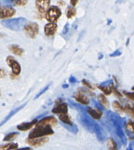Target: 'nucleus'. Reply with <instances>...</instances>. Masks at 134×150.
Wrapping results in <instances>:
<instances>
[{
  "mask_svg": "<svg viewBox=\"0 0 134 150\" xmlns=\"http://www.w3.org/2000/svg\"><path fill=\"white\" fill-rule=\"evenodd\" d=\"M54 131L52 127L50 126L46 127H36L29 134V139H36V138H44L46 136L52 135Z\"/></svg>",
  "mask_w": 134,
  "mask_h": 150,
  "instance_id": "nucleus-1",
  "label": "nucleus"
},
{
  "mask_svg": "<svg viewBox=\"0 0 134 150\" xmlns=\"http://www.w3.org/2000/svg\"><path fill=\"white\" fill-rule=\"evenodd\" d=\"M62 15V11L56 6H51L45 13V18L49 23H56Z\"/></svg>",
  "mask_w": 134,
  "mask_h": 150,
  "instance_id": "nucleus-2",
  "label": "nucleus"
},
{
  "mask_svg": "<svg viewBox=\"0 0 134 150\" xmlns=\"http://www.w3.org/2000/svg\"><path fill=\"white\" fill-rule=\"evenodd\" d=\"M24 30H25V34L31 39H35L37 36L40 32V27L37 23L36 22H29L25 23L24 26Z\"/></svg>",
  "mask_w": 134,
  "mask_h": 150,
  "instance_id": "nucleus-3",
  "label": "nucleus"
},
{
  "mask_svg": "<svg viewBox=\"0 0 134 150\" xmlns=\"http://www.w3.org/2000/svg\"><path fill=\"white\" fill-rule=\"evenodd\" d=\"M6 62L8 66L12 70V74H14V76L20 75L21 71V66L14 57L12 56H8L6 59Z\"/></svg>",
  "mask_w": 134,
  "mask_h": 150,
  "instance_id": "nucleus-4",
  "label": "nucleus"
},
{
  "mask_svg": "<svg viewBox=\"0 0 134 150\" xmlns=\"http://www.w3.org/2000/svg\"><path fill=\"white\" fill-rule=\"evenodd\" d=\"M25 20L24 18H18V19H14V20H9L3 21V24L8 28L13 30H18L21 28V27L25 25Z\"/></svg>",
  "mask_w": 134,
  "mask_h": 150,
  "instance_id": "nucleus-5",
  "label": "nucleus"
},
{
  "mask_svg": "<svg viewBox=\"0 0 134 150\" xmlns=\"http://www.w3.org/2000/svg\"><path fill=\"white\" fill-rule=\"evenodd\" d=\"M16 14V10L11 6L0 8V19H10Z\"/></svg>",
  "mask_w": 134,
  "mask_h": 150,
  "instance_id": "nucleus-6",
  "label": "nucleus"
},
{
  "mask_svg": "<svg viewBox=\"0 0 134 150\" xmlns=\"http://www.w3.org/2000/svg\"><path fill=\"white\" fill-rule=\"evenodd\" d=\"M58 123L57 119L55 116H47L42 119L41 120L38 121L37 123L36 124V127H46V126H50V127H54Z\"/></svg>",
  "mask_w": 134,
  "mask_h": 150,
  "instance_id": "nucleus-7",
  "label": "nucleus"
},
{
  "mask_svg": "<svg viewBox=\"0 0 134 150\" xmlns=\"http://www.w3.org/2000/svg\"><path fill=\"white\" fill-rule=\"evenodd\" d=\"M51 1L50 0H36V6L40 13H46L50 8Z\"/></svg>",
  "mask_w": 134,
  "mask_h": 150,
  "instance_id": "nucleus-8",
  "label": "nucleus"
},
{
  "mask_svg": "<svg viewBox=\"0 0 134 150\" xmlns=\"http://www.w3.org/2000/svg\"><path fill=\"white\" fill-rule=\"evenodd\" d=\"M48 138L47 137H44V138H36V139H26V142L31 146H34V147H39L41 145H44L48 142Z\"/></svg>",
  "mask_w": 134,
  "mask_h": 150,
  "instance_id": "nucleus-9",
  "label": "nucleus"
},
{
  "mask_svg": "<svg viewBox=\"0 0 134 150\" xmlns=\"http://www.w3.org/2000/svg\"><path fill=\"white\" fill-rule=\"evenodd\" d=\"M52 112L55 114H57L58 116L67 114V112H68V105H67V104H58L52 108Z\"/></svg>",
  "mask_w": 134,
  "mask_h": 150,
  "instance_id": "nucleus-10",
  "label": "nucleus"
},
{
  "mask_svg": "<svg viewBox=\"0 0 134 150\" xmlns=\"http://www.w3.org/2000/svg\"><path fill=\"white\" fill-rule=\"evenodd\" d=\"M58 30V25L55 23H48L44 26V33L47 36H53Z\"/></svg>",
  "mask_w": 134,
  "mask_h": 150,
  "instance_id": "nucleus-11",
  "label": "nucleus"
},
{
  "mask_svg": "<svg viewBox=\"0 0 134 150\" xmlns=\"http://www.w3.org/2000/svg\"><path fill=\"white\" fill-rule=\"evenodd\" d=\"M73 98L77 101H78L79 103L82 104V105H88L89 104V100L87 98V96L85 95V93H81V92H76L73 94Z\"/></svg>",
  "mask_w": 134,
  "mask_h": 150,
  "instance_id": "nucleus-12",
  "label": "nucleus"
},
{
  "mask_svg": "<svg viewBox=\"0 0 134 150\" xmlns=\"http://www.w3.org/2000/svg\"><path fill=\"white\" fill-rule=\"evenodd\" d=\"M38 122L37 119H35L32 121L29 122V123H21L17 127L18 130H21V131H26V130H29L30 129H32L33 126H35Z\"/></svg>",
  "mask_w": 134,
  "mask_h": 150,
  "instance_id": "nucleus-13",
  "label": "nucleus"
},
{
  "mask_svg": "<svg viewBox=\"0 0 134 150\" xmlns=\"http://www.w3.org/2000/svg\"><path fill=\"white\" fill-rule=\"evenodd\" d=\"M9 50L12 54H14V55H17V56H22L23 54H24V50L19 46H18V45H10L9 47Z\"/></svg>",
  "mask_w": 134,
  "mask_h": 150,
  "instance_id": "nucleus-14",
  "label": "nucleus"
},
{
  "mask_svg": "<svg viewBox=\"0 0 134 150\" xmlns=\"http://www.w3.org/2000/svg\"><path fill=\"white\" fill-rule=\"evenodd\" d=\"M88 112L95 120H99L103 116V112L100 110H99V109L89 108H88Z\"/></svg>",
  "mask_w": 134,
  "mask_h": 150,
  "instance_id": "nucleus-15",
  "label": "nucleus"
},
{
  "mask_svg": "<svg viewBox=\"0 0 134 150\" xmlns=\"http://www.w3.org/2000/svg\"><path fill=\"white\" fill-rule=\"evenodd\" d=\"M124 108V112H126L130 117L134 119V105L133 104H126L125 105L123 106Z\"/></svg>",
  "mask_w": 134,
  "mask_h": 150,
  "instance_id": "nucleus-16",
  "label": "nucleus"
},
{
  "mask_svg": "<svg viewBox=\"0 0 134 150\" xmlns=\"http://www.w3.org/2000/svg\"><path fill=\"white\" fill-rule=\"evenodd\" d=\"M25 104H24V105H22L21 106V107H18V108H16L15 110L11 111V112H10V113L9 114V115H8V116H6V117L5 120H3V122H2V123H0V127H1V126H3V124H4V123H5L6 122V121L9 120H10V119L11 118V117H12L13 116H14L15 114L17 113L18 111H20L21 109H22V108H24V107H25Z\"/></svg>",
  "mask_w": 134,
  "mask_h": 150,
  "instance_id": "nucleus-17",
  "label": "nucleus"
},
{
  "mask_svg": "<svg viewBox=\"0 0 134 150\" xmlns=\"http://www.w3.org/2000/svg\"><path fill=\"white\" fill-rule=\"evenodd\" d=\"M18 148L17 143H8L6 145H0V150H15Z\"/></svg>",
  "mask_w": 134,
  "mask_h": 150,
  "instance_id": "nucleus-18",
  "label": "nucleus"
},
{
  "mask_svg": "<svg viewBox=\"0 0 134 150\" xmlns=\"http://www.w3.org/2000/svg\"><path fill=\"white\" fill-rule=\"evenodd\" d=\"M58 118L62 122H63L64 123L67 124V125H70V126H73V124L72 121L70 120V117L68 116V114H64V115H60L58 116Z\"/></svg>",
  "mask_w": 134,
  "mask_h": 150,
  "instance_id": "nucleus-19",
  "label": "nucleus"
},
{
  "mask_svg": "<svg viewBox=\"0 0 134 150\" xmlns=\"http://www.w3.org/2000/svg\"><path fill=\"white\" fill-rule=\"evenodd\" d=\"M98 100H99V103L101 104L103 107L105 108H108L109 107V101L107 100V98L105 97L103 94H99L98 96Z\"/></svg>",
  "mask_w": 134,
  "mask_h": 150,
  "instance_id": "nucleus-20",
  "label": "nucleus"
},
{
  "mask_svg": "<svg viewBox=\"0 0 134 150\" xmlns=\"http://www.w3.org/2000/svg\"><path fill=\"white\" fill-rule=\"evenodd\" d=\"M107 150H118L117 143L113 138H110L107 141Z\"/></svg>",
  "mask_w": 134,
  "mask_h": 150,
  "instance_id": "nucleus-21",
  "label": "nucleus"
},
{
  "mask_svg": "<svg viewBox=\"0 0 134 150\" xmlns=\"http://www.w3.org/2000/svg\"><path fill=\"white\" fill-rule=\"evenodd\" d=\"M77 13V10L74 7H72V6H69V7L66 9V17L67 18H72L73 17H74L75 15Z\"/></svg>",
  "mask_w": 134,
  "mask_h": 150,
  "instance_id": "nucleus-22",
  "label": "nucleus"
},
{
  "mask_svg": "<svg viewBox=\"0 0 134 150\" xmlns=\"http://www.w3.org/2000/svg\"><path fill=\"white\" fill-rule=\"evenodd\" d=\"M112 105H113V108L115 111L117 112H124V108H123V106L121 105V104L118 102V101H114L113 104H112Z\"/></svg>",
  "mask_w": 134,
  "mask_h": 150,
  "instance_id": "nucleus-23",
  "label": "nucleus"
},
{
  "mask_svg": "<svg viewBox=\"0 0 134 150\" xmlns=\"http://www.w3.org/2000/svg\"><path fill=\"white\" fill-rule=\"evenodd\" d=\"M98 88L100 89L105 93V95H110L112 93L111 89L108 86H98Z\"/></svg>",
  "mask_w": 134,
  "mask_h": 150,
  "instance_id": "nucleus-24",
  "label": "nucleus"
},
{
  "mask_svg": "<svg viewBox=\"0 0 134 150\" xmlns=\"http://www.w3.org/2000/svg\"><path fill=\"white\" fill-rule=\"evenodd\" d=\"M18 134H18V132H14V133L9 134L5 136V138H3V141H4V142H9V141L13 140V139H14L17 136H18Z\"/></svg>",
  "mask_w": 134,
  "mask_h": 150,
  "instance_id": "nucleus-25",
  "label": "nucleus"
},
{
  "mask_svg": "<svg viewBox=\"0 0 134 150\" xmlns=\"http://www.w3.org/2000/svg\"><path fill=\"white\" fill-rule=\"evenodd\" d=\"M82 84L84 85L85 86H86L87 88L90 89V90H94L95 87L93 86V85H92V84L90 83H88V82L86 80V79H83L82 80Z\"/></svg>",
  "mask_w": 134,
  "mask_h": 150,
  "instance_id": "nucleus-26",
  "label": "nucleus"
},
{
  "mask_svg": "<svg viewBox=\"0 0 134 150\" xmlns=\"http://www.w3.org/2000/svg\"><path fill=\"white\" fill-rule=\"evenodd\" d=\"M110 89H111L112 93H114L117 97H118V98H121V97H122V93H119L118 91H117L116 88L114 87L113 84H110Z\"/></svg>",
  "mask_w": 134,
  "mask_h": 150,
  "instance_id": "nucleus-27",
  "label": "nucleus"
},
{
  "mask_svg": "<svg viewBox=\"0 0 134 150\" xmlns=\"http://www.w3.org/2000/svg\"><path fill=\"white\" fill-rule=\"evenodd\" d=\"M123 94L127 98L129 99L130 101H134V93H128L126 91H124V92H123Z\"/></svg>",
  "mask_w": 134,
  "mask_h": 150,
  "instance_id": "nucleus-28",
  "label": "nucleus"
},
{
  "mask_svg": "<svg viewBox=\"0 0 134 150\" xmlns=\"http://www.w3.org/2000/svg\"><path fill=\"white\" fill-rule=\"evenodd\" d=\"M127 128L129 129L131 132L134 133V122L133 121H129V123L127 124Z\"/></svg>",
  "mask_w": 134,
  "mask_h": 150,
  "instance_id": "nucleus-29",
  "label": "nucleus"
},
{
  "mask_svg": "<svg viewBox=\"0 0 134 150\" xmlns=\"http://www.w3.org/2000/svg\"><path fill=\"white\" fill-rule=\"evenodd\" d=\"M14 3H15L17 6H25L28 3V1H25V0H20V1H14Z\"/></svg>",
  "mask_w": 134,
  "mask_h": 150,
  "instance_id": "nucleus-30",
  "label": "nucleus"
},
{
  "mask_svg": "<svg viewBox=\"0 0 134 150\" xmlns=\"http://www.w3.org/2000/svg\"><path fill=\"white\" fill-rule=\"evenodd\" d=\"M48 88H49V86H46V87H45V88H43V89L42 91H40V93H38L37 95H36V96L35 97V99H36V98H39V97H40V96H41V95H42L43 93H44L45 92H46V91H47V90H48Z\"/></svg>",
  "mask_w": 134,
  "mask_h": 150,
  "instance_id": "nucleus-31",
  "label": "nucleus"
},
{
  "mask_svg": "<svg viewBox=\"0 0 134 150\" xmlns=\"http://www.w3.org/2000/svg\"><path fill=\"white\" fill-rule=\"evenodd\" d=\"M6 76V72L4 69H0V79H3Z\"/></svg>",
  "mask_w": 134,
  "mask_h": 150,
  "instance_id": "nucleus-32",
  "label": "nucleus"
},
{
  "mask_svg": "<svg viewBox=\"0 0 134 150\" xmlns=\"http://www.w3.org/2000/svg\"><path fill=\"white\" fill-rule=\"evenodd\" d=\"M77 3H78V1H77V0H71V1H70V4L72 5V7H74Z\"/></svg>",
  "mask_w": 134,
  "mask_h": 150,
  "instance_id": "nucleus-33",
  "label": "nucleus"
},
{
  "mask_svg": "<svg viewBox=\"0 0 134 150\" xmlns=\"http://www.w3.org/2000/svg\"><path fill=\"white\" fill-rule=\"evenodd\" d=\"M15 150H33L32 148L27 147V148H22V149H17Z\"/></svg>",
  "mask_w": 134,
  "mask_h": 150,
  "instance_id": "nucleus-34",
  "label": "nucleus"
},
{
  "mask_svg": "<svg viewBox=\"0 0 134 150\" xmlns=\"http://www.w3.org/2000/svg\"><path fill=\"white\" fill-rule=\"evenodd\" d=\"M58 4H60L61 6H63L65 5V2H61V1H59V2H58Z\"/></svg>",
  "mask_w": 134,
  "mask_h": 150,
  "instance_id": "nucleus-35",
  "label": "nucleus"
},
{
  "mask_svg": "<svg viewBox=\"0 0 134 150\" xmlns=\"http://www.w3.org/2000/svg\"><path fill=\"white\" fill-rule=\"evenodd\" d=\"M0 96H1V91H0Z\"/></svg>",
  "mask_w": 134,
  "mask_h": 150,
  "instance_id": "nucleus-36",
  "label": "nucleus"
},
{
  "mask_svg": "<svg viewBox=\"0 0 134 150\" xmlns=\"http://www.w3.org/2000/svg\"><path fill=\"white\" fill-rule=\"evenodd\" d=\"M133 91H134V87H133Z\"/></svg>",
  "mask_w": 134,
  "mask_h": 150,
  "instance_id": "nucleus-37",
  "label": "nucleus"
},
{
  "mask_svg": "<svg viewBox=\"0 0 134 150\" xmlns=\"http://www.w3.org/2000/svg\"><path fill=\"white\" fill-rule=\"evenodd\" d=\"M0 8H1V5H0Z\"/></svg>",
  "mask_w": 134,
  "mask_h": 150,
  "instance_id": "nucleus-38",
  "label": "nucleus"
}]
</instances>
